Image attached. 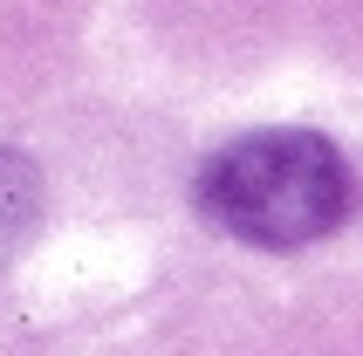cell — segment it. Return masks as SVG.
Instances as JSON below:
<instances>
[{
    "instance_id": "7a4b0ae2",
    "label": "cell",
    "mask_w": 363,
    "mask_h": 356,
    "mask_svg": "<svg viewBox=\"0 0 363 356\" xmlns=\"http://www.w3.org/2000/svg\"><path fill=\"white\" fill-rule=\"evenodd\" d=\"M28 219H35V165L7 151V158H0V267H7V254L21 247Z\"/></svg>"
},
{
    "instance_id": "6da1fadb",
    "label": "cell",
    "mask_w": 363,
    "mask_h": 356,
    "mask_svg": "<svg viewBox=\"0 0 363 356\" xmlns=\"http://www.w3.org/2000/svg\"><path fill=\"white\" fill-rule=\"evenodd\" d=\"M350 165L343 151L315 130H247L226 151H213L192 185L199 213L220 233L267 247V254H295L336 233L350 213Z\"/></svg>"
}]
</instances>
